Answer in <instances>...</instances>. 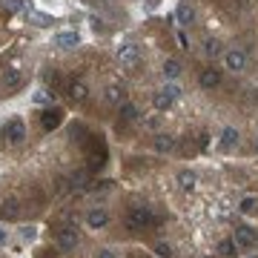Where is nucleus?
I'll return each instance as SVG.
<instances>
[{"mask_svg": "<svg viewBox=\"0 0 258 258\" xmlns=\"http://www.w3.org/2000/svg\"><path fill=\"white\" fill-rule=\"evenodd\" d=\"M66 92H69V98H72L75 103H83V101H86V86H83L81 81H69Z\"/></svg>", "mask_w": 258, "mask_h": 258, "instance_id": "9b49d317", "label": "nucleus"}, {"mask_svg": "<svg viewBox=\"0 0 258 258\" xmlns=\"http://www.w3.org/2000/svg\"><path fill=\"white\" fill-rule=\"evenodd\" d=\"M161 72H164V78H166V81H175L178 75H181V63H178V60H166Z\"/></svg>", "mask_w": 258, "mask_h": 258, "instance_id": "6ab92c4d", "label": "nucleus"}, {"mask_svg": "<svg viewBox=\"0 0 258 258\" xmlns=\"http://www.w3.org/2000/svg\"><path fill=\"white\" fill-rule=\"evenodd\" d=\"M60 115H63L60 109H46L43 115H40V126L46 129V132L57 129V126H60Z\"/></svg>", "mask_w": 258, "mask_h": 258, "instance_id": "1a4fd4ad", "label": "nucleus"}, {"mask_svg": "<svg viewBox=\"0 0 258 258\" xmlns=\"http://www.w3.org/2000/svg\"><path fill=\"white\" fill-rule=\"evenodd\" d=\"M3 241H6V232H3V230H0V244H3Z\"/></svg>", "mask_w": 258, "mask_h": 258, "instance_id": "f704fd0d", "label": "nucleus"}, {"mask_svg": "<svg viewBox=\"0 0 258 258\" xmlns=\"http://www.w3.org/2000/svg\"><path fill=\"white\" fill-rule=\"evenodd\" d=\"M78 43H81L78 32H60V35H55V46H60V49H75Z\"/></svg>", "mask_w": 258, "mask_h": 258, "instance_id": "9d476101", "label": "nucleus"}, {"mask_svg": "<svg viewBox=\"0 0 258 258\" xmlns=\"http://www.w3.org/2000/svg\"><path fill=\"white\" fill-rule=\"evenodd\" d=\"M20 83H23L20 69H6V72H3V86H6V89H18Z\"/></svg>", "mask_w": 258, "mask_h": 258, "instance_id": "f8f14e48", "label": "nucleus"}, {"mask_svg": "<svg viewBox=\"0 0 258 258\" xmlns=\"http://www.w3.org/2000/svg\"><path fill=\"white\" fill-rule=\"evenodd\" d=\"M164 92L169 95L172 101H178V98H181V86H178V83H166V86H164Z\"/></svg>", "mask_w": 258, "mask_h": 258, "instance_id": "bb28decb", "label": "nucleus"}, {"mask_svg": "<svg viewBox=\"0 0 258 258\" xmlns=\"http://www.w3.org/2000/svg\"><path fill=\"white\" fill-rule=\"evenodd\" d=\"M198 83H201V89H215L218 83H221V72L218 69H204L201 72V78H198Z\"/></svg>", "mask_w": 258, "mask_h": 258, "instance_id": "0eeeda50", "label": "nucleus"}, {"mask_svg": "<svg viewBox=\"0 0 258 258\" xmlns=\"http://www.w3.org/2000/svg\"><path fill=\"white\" fill-rule=\"evenodd\" d=\"M141 57V46H135V43H123V46L118 49V60L120 63H135Z\"/></svg>", "mask_w": 258, "mask_h": 258, "instance_id": "6e6552de", "label": "nucleus"}, {"mask_svg": "<svg viewBox=\"0 0 258 258\" xmlns=\"http://www.w3.org/2000/svg\"><path fill=\"white\" fill-rule=\"evenodd\" d=\"M152 103H155V109H158V112H166L169 106H172V98H169V95H166L164 89H161V92L152 95Z\"/></svg>", "mask_w": 258, "mask_h": 258, "instance_id": "f3484780", "label": "nucleus"}, {"mask_svg": "<svg viewBox=\"0 0 258 258\" xmlns=\"http://www.w3.org/2000/svg\"><path fill=\"white\" fill-rule=\"evenodd\" d=\"M106 101H109V103H120V101H123V89L109 86V89H106Z\"/></svg>", "mask_w": 258, "mask_h": 258, "instance_id": "5701e85b", "label": "nucleus"}, {"mask_svg": "<svg viewBox=\"0 0 258 258\" xmlns=\"http://www.w3.org/2000/svg\"><path fill=\"white\" fill-rule=\"evenodd\" d=\"M175 20H178V23H181V26H189V23H192V20H195V12L189 9L186 3H181V6H178V9H175Z\"/></svg>", "mask_w": 258, "mask_h": 258, "instance_id": "2eb2a0df", "label": "nucleus"}, {"mask_svg": "<svg viewBox=\"0 0 258 258\" xmlns=\"http://www.w3.org/2000/svg\"><path fill=\"white\" fill-rule=\"evenodd\" d=\"M224 66L232 69V72H241V69L247 66V55H244L241 49H230V52L224 55Z\"/></svg>", "mask_w": 258, "mask_h": 258, "instance_id": "423d86ee", "label": "nucleus"}, {"mask_svg": "<svg viewBox=\"0 0 258 258\" xmlns=\"http://www.w3.org/2000/svg\"><path fill=\"white\" fill-rule=\"evenodd\" d=\"M29 20H35V26H52L55 23L49 15H40V12H32V9H29Z\"/></svg>", "mask_w": 258, "mask_h": 258, "instance_id": "4be33fe9", "label": "nucleus"}, {"mask_svg": "<svg viewBox=\"0 0 258 258\" xmlns=\"http://www.w3.org/2000/svg\"><path fill=\"white\" fill-rule=\"evenodd\" d=\"M178 184H181V189L189 192V189H195V184H198V175L189 172V169H181V172H178Z\"/></svg>", "mask_w": 258, "mask_h": 258, "instance_id": "4468645a", "label": "nucleus"}, {"mask_svg": "<svg viewBox=\"0 0 258 258\" xmlns=\"http://www.w3.org/2000/svg\"><path fill=\"white\" fill-rule=\"evenodd\" d=\"M255 149H258V141H255Z\"/></svg>", "mask_w": 258, "mask_h": 258, "instance_id": "c9c22d12", "label": "nucleus"}, {"mask_svg": "<svg viewBox=\"0 0 258 258\" xmlns=\"http://www.w3.org/2000/svg\"><path fill=\"white\" fill-rule=\"evenodd\" d=\"M18 201L15 198H9V201H0V218H6V221H12V218H18Z\"/></svg>", "mask_w": 258, "mask_h": 258, "instance_id": "ddd939ff", "label": "nucleus"}, {"mask_svg": "<svg viewBox=\"0 0 258 258\" xmlns=\"http://www.w3.org/2000/svg\"><path fill=\"white\" fill-rule=\"evenodd\" d=\"M232 241H235V247H238V249H252V247H255V230H249V227H238L235 235H232Z\"/></svg>", "mask_w": 258, "mask_h": 258, "instance_id": "20e7f679", "label": "nucleus"}, {"mask_svg": "<svg viewBox=\"0 0 258 258\" xmlns=\"http://www.w3.org/2000/svg\"><path fill=\"white\" fill-rule=\"evenodd\" d=\"M204 52L210 57H218L221 55V43H218V40H207V43H204Z\"/></svg>", "mask_w": 258, "mask_h": 258, "instance_id": "b1692460", "label": "nucleus"}, {"mask_svg": "<svg viewBox=\"0 0 258 258\" xmlns=\"http://www.w3.org/2000/svg\"><path fill=\"white\" fill-rule=\"evenodd\" d=\"M178 43H181V49H189V46H186V35H184V32H178Z\"/></svg>", "mask_w": 258, "mask_h": 258, "instance_id": "473e14b6", "label": "nucleus"}, {"mask_svg": "<svg viewBox=\"0 0 258 258\" xmlns=\"http://www.w3.org/2000/svg\"><path fill=\"white\" fill-rule=\"evenodd\" d=\"M106 224H109V212L103 210V207H95V210L86 212V227L89 230H101Z\"/></svg>", "mask_w": 258, "mask_h": 258, "instance_id": "f03ea898", "label": "nucleus"}, {"mask_svg": "<svg viewBox=\"0 0 258 258\" xmlns=\"http://www.w3.org/2000/svg\"><path fill=\"white\" fill-rule=\"evenodd\" d=\"M78 230H75V227H63V230H57V247L60 249H66V252H69V249H75L78 247Z\"/></svg>", "mask_w": 258, "mask_h": 258, "instance_id": "7ed1b4c3", "label": "nucleus"}, {"mask_svg": "<svg viewBox=\"0 0 258 258\" xmlns=\"http://www.w3.org/2000/svg\"><path fill=\"white\" fill-rule=\"evenodd\" d=\"M95 258H118V255H115L112 249H101V252H98V255H95Z\"/></svg>", "mask_w": 258, "mask_h": 258, "instance_id": "2f4dec72", "label": "nucleus"}, {"mask_svg": "<svg viewBox=\"0 0 258 258\" xmlns=\"http://www.w3.org/2000/svg\"><path fill=\"white\" fill-rule=\"evenodd\" d=\"M43 78H46V83H57V75L55 72H46Z\"/></svg>", "mask_w": 258, "mask_h": 258, "instance_id": "72a5a7b5", "label": "nucleus"}, {"mask_svg": "<svg viewBox=\"0 0 258 258\" xmlns=\"http://www.w3.org/2000/svg\"><path fill=\"white\" fill-rule=\"evenodd\" d=\"M3 6H6V12H23L26 9L23 0H3Z\"/></svg>", "mask_w": 258, "mask_h": 258, "instance_id": "a878e982", "label": "nucleus"}, {"mask_svg": "<svg viewBox=\"0 0 258 258\" xmlns=\"http://www.w3.org/2000/svg\"><path fill=\"white\" fill-rule=\"evenodd\" d=\"M255 210V198H244L241 201V212H252Z\"/></svg>", "mask_w": 258, "mask_h": 258, "instance_id": "7c9ffc66", "label": "nucleus"}, {"mask_svg": "<svg viewBox=\"0 0 258 258\" xmlns=\"http://www.w3.org/2000/svg\"><path fill=\"white\" fill-rule=\"evenodd\" d=\"M235 144H238V132H235L232 126H227V129L221 132V147H224V149H232Z\"/></svg>", "mask_w": 258, "mask_h": 258, "instance_id": "a211bd4d", "label": "nucleus"}, {"mask_svg": "<svg viewBox=\"0 0 258 258\" xmlns=\"http://www.w3.org/2000/svg\"><path fill=\"white\" fill-rule=\"evenodd\" d=\"M83 186H86V172L78 169V172L72 175V189H83Z\"/></svg>", "mask_w": 258, "mask_h": 258, "instance_id": "393cba45", "label": "nucleus"}, {"mask_svg": "<svg viewBox=\"0 0 258 258\" xmlns=\"http://www.w3.org/2000/svg\"><path fill=\"white\" fill-rule=\"evenodd\" d=\"M138 106H135V103H120V118L123 120H138Z\"/></svg>", "mask_w": 258, "mask_h": 258, "instance_id": "aec40b11", "label": "nucleus"}, {"mask_svg": "<svg viewBox=\"0 0 258 258\" xmlns=\"http://www.w3.org/2000/svg\"><path fill=\"white\" fill-rule=\"evenodd\" d=\"M55 101V92H46V89H40V92L35 95V103H49Z\"/></svg>", "mask_w": 258, "mask_h": 258, "instance_id": "cd10ccee", "label": "nucleus"}, {"mask_svg": "<svg viewBox=\"0 0 258 258\" xmlns=\"http://www.w3.org/2000/svg\"><path fill=\"white\" fill-rule=\"evenodd\" d=\"M149 224H155V215H152L149 207H132V210H129V215H126L129 230H144Z\"/></svg>", "mask_w": 258, "mask_h": 258, "instance_id": "f257e3e1", "label": "nucleus"}, {"mask_svg": "<svg viewBox=\"0 0 258 258\" xmlns=\"http://www.w3.org/2000/svg\"><path fill=\"white\" fill-rule=\"evenodd\" d=\"M235 249H238V247H235V241H232V238H224L221 244H218V255L230 258V255H235Z\"/></svg>", "mask_w": 258, "mask_h": 258, "instance_id": "412c9836", "label": "nucleus"}, {"mask_svg": "<svg viewBox=\"0 0 258 258\" xmlns=\"http://www.w3.org/2000/svg\"><path fill=\"white\" fill-rule=\"evenodd\" d=\"M175 149V138L172 135H158L155 138V152H172Z\"/></svg>", "mask_w": 258, "mask_h": 258, "instance_id": "dca6fc26", "label": "nucleus"}, {"mask_svg": "<svg viewBox=\"0 0 258 258\" xmlns=\"http://www.w3.org/2000/svg\"><path fill=\"white\" fill-rule=\"evenodd\" d=\"M3 135L9 138V144H20V141L26 138V126H23V120H20V118L9 120V123H6V129H3Z\"/></svg>", "mask_w": 258, "mask_h": 258, "instance_id": "39448f33", "label": "nucleus"}, {"mask_svg": "<svg viewBox=\"0 0 258 258\" xmlns=\"http://www.w3.org/2000/svg\"><path fill=\"white\" fill-rule=\"evenodd\" d=\"M155 252H158V258H172V247L169 244H158Z\"/></svg>", "mask_w": 258, "mask_h": 258, "instance_id": "c756f323", "label": "nucleus"}, {"mask_svg": "<svg viewBox=\"0 0 258 258\" xmlns=\"http://www.w3.org/2000/svg\"><path fill=\"white\" fill-rule=\"evenodd\" d=\"M35 235H37L35 227H20V238L23 241H35Z\"/></svg>", "mask_w": 258, "mask_h": 258, "instance_id": "c85d7f7f", "label": "nucleus"}]
</instances>
